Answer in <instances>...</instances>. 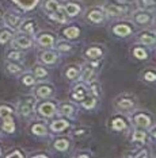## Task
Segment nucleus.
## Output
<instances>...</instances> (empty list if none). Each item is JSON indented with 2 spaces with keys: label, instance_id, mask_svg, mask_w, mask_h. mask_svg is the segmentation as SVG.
<instances>
[{
  "label": "nucleus",
  "instance_id": "nucleus-1",
  "mask_svg": "<svg viewBox=\"0 0 156 158\" xmlns=\"http://www.w3.org/2000/svg\"><path fill=\"white\" fill-rule=\"evenodd\" d=\"M35 96H25L19 100L18 103V107H16V112L20 118H25V119H29L31 118L35 112Z\"/></svg>",
  "mask_w": 156,
  "mask_h": 158
},
{
  "label": "nucleus",
  "instance_id": "nucleus-2",
  "mask_svg": "<svg viewBox=\"0 0 156 158\" xmlns=\"http://www.w3.org/2000/svg\"><path fill=\"white\" fill-rule=\"evenodd\" d=\"M132 19H133V22H135L137 26L145 27V26H149V24L154 22L155 16H154V14H152L151 11H145V10H137V11L133 12Z\"/></svg>",
  "mask_w": 156,
  "mask_h": 158
},
{
  "label": "nucleus",
  "instance_id": "nucleus-3",
  "mask_svg": "<svg viewBox=\"0 0 156 158\" xmlns=\"http://www.w3.org/2000/svg\"><path fill=\"white\" fill-rule=\"evenodd\" d=\"M115 107L118 110H125V111H129V110H135L136 106H137V100H136V96L135 95H121L115 99Z\"/></svg>",
  "mask_w": 156,
  "mask_h": 158
},
{
  "label": "nucleus",
  "instance_id": "nucleus-4",
  "mask_svg": "<svg viewBox=\"0 0 156 158\" xmlns=\"http://www.w3.org/2000/svg\"><path fill=\"white\" fill-rule=\"evenodd\" d=\"M103 10H105V12H106V15L117 18V16L125 15V14L129 11V7L124 4V3H109V4L105 6Z\"/></svg>",
  "mask_w": 156,
  "mask_h": 158
},
{
  "label": "nucleus",
  "instance_id": "nucleus-5",
  "mask_svg": "<svg viewBox=\"0 0 156 158\" xmlns=\"http://www.w3.org/2000/svg\"><path fill=\"white\" fill-rule=\"evenodd\" d=\"M88 95H90V89L83 81L75 84L74 88H72V91H71V99L74 100V102H78V103H82Z\"/></svg>",
  "mask_w": 156,
  "mask_h": 158
},
{
  "label": "nucleus",
  "instance_id": "nucleus-6",
  "mask_svg": "<svg viewBox=\"0 0 156 158\" xmlns=\"http://www.w3.org/2000/svg\"><path fill=\"white\" fill-rule=\"evenodd\" d=\"M87 19L90 20L94 24H99L103 23L105 19H106V12H105L103 8H98V7H94L88 12H87Z\"/></svg>",
  "mask_w": 156,
  "mask_h": 158
},
{
  "label": "nucleus",
  "instance_id": "nucleus-7",
  "mask_svg": "<svg viewBox=\"0 0 156 158\" xmlns=\"http://www.w3.org/2000/svg\"><path fill=\"white\" fill-rule=\"evenodd\" d=\"M53 93H54V88L50 82H41L35 88V96L38 99H48L50 96H53Z\"/></svg>",
  "mask_w": 156,
  "mask_h": 158
},
{
  "label": "nucleus",
  "instance_id": "nucleus-8",
  "mask_svg": "<svg viewBox=\"0 0 156 158\" xmlns=\"http://www.w3.org/2000/svg\"><path fill=\"white\" fill-rule=\"evenodd\" d=\"M57 111V106L54 104L53 102H43L38 106V114L41 115L43 118H52L54 116V114H56Z\"/></svg>",
  "mask_w": 156,
  "mask_h": 158
},
{
  "label": "nucleus",
  "instance_id": "nucleus-9",
  "mask_svg": "<svg viewBox=\"0 0 156 158\" xmlns=\"http://www.w3.org/2000/svg\"><path fill=\"white\" fill-rule=\"evenodd\" d=\"M37 44L41 46V48H53L54 42H56V38H54L53 34H50L49 31H42L37 35Z\"/></svg>",
  "mask_w": 156,
  "mask_h": 158
},
{
  "label": "nucleus",
  "instance_id": "nucleus-10",
  "mask_svg": "<svg viewBox=\"0 0 156 158\" xmlns=\"http://www.w3.org/2000/svg\"><path fill=\"white\" fill-rule=\"evenodd\" d=\"M4 22L7 26L10 28H12V30H19L23 19H22V16L16 12H7L4 15Z\"/></svg>",
  "mask_w": 156,
  "mask_h": 158
},
{
  "label": "nucleus",
  "instance_id": "nucleus-11",
  "mask_svg": "<svg viewBox=\"0 0 156 158\" xmlns=\"http://www.w3.org/2000/svg\"><path fill=\"white\" fill-rule=\"evenodd\" d=\"M12 46L15 49H22V50L30 49L33 46V39L30 37H27V35H25V34L16 35V37L12 39Z\"/></svg>",
  "mask_w": 156,
  "mask_h": 158
},
{
  "label": "nucleus",
  "instance_id": "nucleus-12",
  "mask_svg": "<svg viewBox=\"0 0 156 158\" xmlns=\"http://www.w3.org/2000/svg\"><path fill=\"white\" fill-rule=\"evenodd\" d=\"M111 31H113V34L117 35V37L125 38V37H129V35L133 33V27L130 26L129 23H118L113 27Z\"/></svg>",
  "mask_w": 156,
  "mask_h": 158
},
{
  "label": "nucleus",
  "instance_id": "nucleus-13",
  "mask_svg": "<svg viewBox=\"0 0 156 158\" xmlns=\"http://www.w3.org/2000/svg\"><path fill=\"white\" fill-rule=\"evenodd\" d=\"M132 120H133V123H135L137 127H140V128H148L151 126V123H152L151 116L149 115H147V114H144V112L136 114L135 116L132 118Z\"/></svg>",
  "mask_w": 156,
  "mask_h": 158
},
{
  "label": "nucleus",
  "instance_id": "nucleus-14",
  "mask_svg": "<svg viewBox=\"0 0 156 158\" xmlns=\"http://www.w3.org/2000/svg\"><path fill=\"white\" fill-rule=\"evenodd\" d=\"M39 60L41 62L46 64V65H53L59 60V52H53V50H45L39 54Z\"/></svg>",
  "mask_w": 156,
  "mask_h": 158
},
{
  "label": "nucleus",
  "instance_id": "nucleus-15",
  "mask_svg": "<svg viewBox=\"0 0 156 158\" xmlns=\"http://www.w3.org/2000/svg\"><path fill=\"white\" fill-rule=\"evenodd\" d=\"M37 28H38V26L34 19H26L22 22L19 31L20 33H25V34H29V35H34L37 33Z\"/></svg>",
  "mask_w": 156,
  "mask_h": 158
},
{
  "label": "nucleus",
  "instance_id": "nucleus-16",
  "mask_svg": "<svg viewBox=\"0 0 156 158\" xmlns=\"http://www.w3.org/2000/svg\"><path fill=\"white\" fill-rule=\"evenodd\" d=\"M61 6H63V4H61L59 0H45V2H43L42 8H43V12H45L46 15L52 16Z\"/></svg>",
  "mask_w": 156,
  "mask_h": 158
},
{
  "label": "nucleus",
  "instance_id": "nucleus-17",
  "mask_svg": "<svg viewBox=\"0 0 156 158\" xmlns=\"http://www.w3.org/2000/svg\"><path fill=\"white\" fill-rule=\"evenodd\" d=\"M64 10H65V12H67L68 18H75V16H78L79 14L82 12L80 4H79V3H76V2L65 3V4H64Z\"/></svg>",
  "mask_w": 156,
  "mask_h": 158
},
{
  "label": "nucleus",
  "instance_id": "nucleus-18",
  "mask_svg": "<svg viewBox=\"0 0 156 158\" xmlns=\"http://www.w3.org/2000/svg\"><path fill=\"white\" fill-rule=\"evenodd\" d=\"M137 41H139L140 44H144L148 46L156 45V34H154L152 31H143V33L139 34Z\"/></svg>",
  "mask_w": 156,
  "mask_h": 158
},
{
  "label": "nucleus",
  "instance_id": "nucleus-19",
  "mask_svg": "<svg viewBox=\"0 0 156 158\" xmlns=\"http://www.w3.org/2000/svg\"><path fill=\"white\" fill-rule=\"evenodd\" d=\"M6 65V72L11 76H18V74H23V68H22L18 62H12V61H8L4 64Z\"/></svg>",
  "mask_w": 156,
  "mask_h": 158
},
{
  "label": "nucleus",
  "instance_id": "nucleus-20",
  "mask_svg": "<svg viewBox=\"0 0 156 158\" xmlns=\"http://www.w3.org/2000/svg\"><path fill=\"white\" fill-rule=\"evenodd\" d=\"M80 80L83 82H91L92 80H95V69H94L91 65L86 66L84 69L80 72Z\"/></svg>",
  "mask_w": 156,
  "mask_h": 158
},
{
  "label": "nucleus",
  "instance_id": "nucleus-21",
  "mask_svg": "<svg viewBox=\"0 0 156 158\" xmlns=\"http://www.w3.org/2000/svg\"><path fill=\"white\" fill-rule=\"evenodd\" d=\"M86 58L88 60H100V57L103 56V52L100 48H98V46H91V48H88L86 50L84 53Z\"/></svg>",
  "mask_w": 156,
  "mask_h": 158
},
{
  "label": "nucleus",
  "instance_id": "nucleus-22",
  "mask_svg": "<svg viewBox=\"0 0 156 158\" xmlns=\"http://www.w3.org/2000/svg\"><path fill=\"white\" fill-rule=\"evenodd\" d=\"M68 127H69V123L65 119H57L50 124V130L53 132H63L64 130H67Z\"/></svg>",
  "mask_w": 156,
  "mask_h": 158
},
{
  "label": "nucleus",
  "instance_id": "nucleus-23",
  "mask_svg": "<svg viewBox=\"0 0 156 158\" xmlns=\"http://www.w3.org/2000/svg\"><path fill=\"white\" fill-rule=\"evenodd\" d=\"M12 2L15 3L16 6H19L22 10H25V11H31V10L38 4L39 0H12Z\"/></svg>",
  "mask_w": 156,
  "mask_h": 158
},
{
  "label": "nucleus",
  "instance_id": "nucleus-24",
  "mask_svg": "<svg viewBox=\"0 0 156 158\" xmlns=\"http://www.w3.org/2000/svg\"><path fill=\"white\" fill-rule=\"evenodd\" d=\"M52 20H54V22H59V23H67V20H68V15H67V12H65V10H64V6H61L59 10H57L56 12L53 14L52 16H49Z\"/></svg>",
  "mask_w": 156,
  "mask_h": 158
},
{
  "label": "nucleus",
  "instance_id": "nucleus-25",
  "mask_svg": "<svg viewBox=\"0 0 156 158\" xmlns=\"http://www.w3.org/2000/svg\"><path fill=\"white\" fill-rule=\"evenodd\" d=\"M80 66L78 65H71L67 68V70H65V77L68 78V80H76V78L80 77Z\"/></svg>",
  "mask_w": 156,
  "mask_h": 158
},
{
  "label": "nucleus",
  "instance_id": "nucleus-26",
  "mask_svg": "<svg viewBox=\"0 0 156 158\" xmlns=\"http://www.w3.org/2000/svg\"><path fill=\"white\" fill-rule=\"evenodd\" d=\"M2 130L4 131V132H7V134H11V132H14V131H15V123H14L12 115H10V116L3 118Z\"/></svg>",
  "mask_w": 156,
  "mask_h": 158
},
{
  "label": "nucleus",
  "instance_id": "nucleus-27",
  "mask_svg": "<svg viewBox=\"0 0 156 158\" xmlns=\"http://www.w3.org/2000/svg\"><path fill=\"white\" fill-rule=\"evenodd\" d=\"M60 112L64 115V116H67V118H71V116H74L75 115V106L72 103H61L60 104Z\"/></svg>",
  "mask_w": 156,
  "mask_h": 158
},
{
  "label": "nucleus",
  "instance_id": "nucleus-28",
  "mask_svg": "<svg viewBox=\"0 0 156 158\" xmlns=\"http://www.w3.org/2000/svg\"><path fill=\"white\" fill-rule=\"evenodd\" d=\"M63 34H64V37L68 38V39H76V38H79V35H80V28L76 27V26L67 27L63 30Z\"/></svg>",
  "mask_w": 156,
  "mask_h": 158
},
{
  "label": "nucleus",
  "instance_id": "nucleus-29",
  "mask_svg": "<svg viewBox=\"0 0 156 158\" xmlns=\"http://www.w3.org/2000/svg\"><path fill=\"white\" fill-rule=\"evenodd\" d=\"M31 132L34 135H38V136H45L48 134V128H46V126L43 123L37 122V123H34L31 126Z\"/></svg>",
  "mask_w": 156,
  "mask_h": 158
},
{
  "label": "nucleus",
  "instance_id": "nucleus-30",
  "mask_svg": "<svg viewBox=\"0 0 156 158\" xmlns=\"http://www.w3.org/2000/svg\"><path fill=\"white\" fill-rule=\"evenodd\" d=\"M132 141L136 143H145L148 141V134L144 130H135L132 134Z\"/></svg>",
  "mask_w": 156,
  "mask_h": 158
},
{
  "label": "nucleus",
  "instance_id": "nucleus-31",
  "mask_svg": "<svg viewBox=\"0 0 156 158\" xmlns=\"http://www.w3.org/2000/svg\"><path fill=\"white\" fill-rule=\"evenodd\" d=\"M54 46H56V52L59 53H69L74 50V45L68 41H59L57 44H54Z\"/></svg>",
  "mask_w": 156,
  "mask_h": 158
},
{
  "label": "nucleus",
  "instance_id": "nucleus-32",
  "mask_svg": "<svg viewBox=\"0 0 156 158\" xmlns=\"http://www.w3.org/2000/svg\"><path fill=\"white\" fill-rule=\"evenodd\" d=\"M53 147L57 152H67V150L69 149V141H68L67 138H59L54 141Z\"/></svg>",
  "mask_w": 156,
  "mask_h": 158
},
{
  "label": "nucleus",
  "instance_id": "nucleus-33",
  "mask_svg": "<svg viewBox=\"0 0 156 158\" xmlns=\"http://www.w3.org/2000/svg\"><path fill=\"white\" fill-rule=\"evenodd\" d=\"M137 7L139 10L152 11L156 8V0H137Z\"/></svg>",
  "mask_w": 156,
  "mask_h": 158
},
{
  "label": "nucleus",
  "instance_id": "nucleus-34",
  "mask_svg": "<svg viewBox=\"0 0 156 158\" xmlns=\"http://www.w3.org/2000/svg\"><path fill=\"white\" fill-rule=\"evenodd\" d=\"M96 104H98V98H95V96H92V95H88V96H87V98L80 103V106H82L84 110H92V108H95Z\"/></svg>",
  "mask_w": 156,
  "mask_h": 158
},
{
  "label": "nucleus",
  "instance_id": "nucleus-35",
  "mask_svg": "<svg viewBox=\"0 0 156 158\" xmlns=\"http://www.w3.org/2000/svg\"><path fill=\"white\" fill-rule=\"evenodd\" d=\"M11 39H14V33L8 28H2L0 30V45H4L7 42H10Z\"/></svg>",
  "mask_w": 156,
  "mask_h": 158
},
{
  "label": "nucleus",
  "instance_id": "nucleus-36",
  "mask_svg": "<svg viewBox=\"0 0 156 158\" xmlns=\"http://www.w3.org/2000/svg\"><path fill=\"white\" fill-rule=\"evenodd\" d=\"M88 89H90V95L95 96V98H99L100 93H102V89H100V84L96 80H92L91 82H88Z\"/></svg>",
  "mask_w": 156,
  "mask_h": 158
},
{
  "label": "nucleus",
  "instance_id": "nucleus-37",
  "mask_svg": "<svg viewBox=\"0 0 156 158\" xmlns=\"http://www.w3.org/2000/svg\"><path fill=\"white\" fill-rule=\"evenodd\" d=\"M128 127L124 120V118H114L113 120H111V128H113L114 131H122L125 130V128Z\"/></svg>",
  "mask_w": 156,
  "mask_h": 158
},
{
  "label": "nucleus",
  "instance_id": "nucleus-38",
  "mask_svg": "<svg viewBox=\"0 0 156 158\" xmlns=\"http://www.w3.org/2000/svg\"><path fill=\"white\" fill-rule=\"evenodd\" d=\"M133 57L137 60H147L148 52L143 48V46H135V48H133Z\"/></svg>",
  "mask_w": 156,
  "mask_h": 158
},
{
  "label": "nucleus",
  "instance_id": "nucleus-39",
  "mask_svg": "<svg viewBox=\"0 0 156 158\" xmlns=\"http://www.w3.org/2000/svg\"><path fill=\"white\" fill-rule=\"evenodd\" d=\"M7 60L8 61H12V62H19V61L23 60V54L19 52V50H10V52H7Z\"/></svg>",
  "mask_w": 156,
  "mask_h": 158
},
{
  "label": "nucleus",
  "instance_id": "nucleus-40",
  "mask_svg": "<svg viewBox=\"0 0 156 158\" xmlns=\"http://www.w3.org/2000/svg\"><path fill=\"white\" fill-rule=\"evenodd\" d=\"M15 108L14 107L8 106V104H0V118H6V116H10V115L15 114Z\"/></svg>",
  "mask_w": 156,
  "mask_h": 158
},
{
  "label": "nucleus",
  "instance_id": "nucleus-41",
  "mask_svg": "<svg viewBox=\"0 0 156 158\" xmlns=\"http://www.w3.org/2000/svg\"><path fill=\"white\" fill-rule=\"evenodd\" d=\"M22 84L25 85V87H33V85L35 84V77L33 73H25L23 76H22Z\"/></svg>",
  "mask_w": 156,
  "mask_h": 158
},
{
  "label": "nucleus",
  "instance_id": "nucleus-42",
  "mask_svg": "<svg viewBox=\"0 0 156 158\" xmlns=\"http://www.w3.org/2000/svg\"><path fill=\"white\" fill-rule=\"evenodd\" d=\"M33 74H34L35 78H39V80H42V78L48 77V70H46L43 66H35L34 69H33Z\"/></svg>",
  "mask_w": 156,
  "mask_h": 158
},
{
  "label": "nucleus",
  "instance_id": "nucleus-43",
  "mask_svg": "<svg viewBox=\"0 0 156 158\" xmlns=\"http://www.w3.org/2000/svg\"><path fill=\"white\" fill-rule=\"evenodd\" d=\"M143 78L147 82H156V70L155 69H147L143 73Z\"/></svg>",
  "mask_w": 156,
  "mask_h": 158
},
{
  "label": "nucleus",
  "instance_id": "nucleus-44",
  "mask_svg": "<svg viewBox=\"0 0 156 158\" xmlns=\"http://www.w3.org/2000/svg\"><path fill=\"white\" fill-rule=\"evenodd\" d=\"M139 153H133V154H129L128 157H136V158H143V157H149L151 154L148 153L149 150L148 149H145V147H141L140 150H137Z\"/></svg>",
  "mask_w": 156,
  "mask_h": 158
},
{
  "label": "nucleus",
  "instance_id": "nucleus-45",
  "mask_svg": "<svg viewBox=\"0 0 156 158\" xmlns=\"http://www.w3.org/2000/svg\"><path fill=\"white\" fill-rule=\"evenodd\" d=\"M86 134H88V128H87V127L75 128V130L72 131V135H74V136H82V135H86Z\"/></svg>",
  "mask_w": 156,
  "mask_h": 158
},
{
  "label": "nucleus",
  "instance_id": "nucleus-46",
  "mask_svg": "<svg viewBox=\"0 0 156 158\" xmlns=\"http://www.w3.org/2000/svg\"><path fill=\"white\" fill-rule=\"evenodd\" d=\"M6 157H7V158H11V157H19V158H23V157H25V154H23V153H20V150H19V149H14V150H11V153H8Z\"/></svg>",
  "mask_w": 156,
  "mask_h": 158
},
{
  "label": "nucleus",
  "instance_id": "nucleus-47",
  "mask_svg": "<svg viewBox=\"0 0 156 158\" xmlns=\"http://www.w3.org/2000/svg\"><path fill=\"white\" fill-rule=\"evenodd\" d=\"M90 156H91L90 153H78L75 157H80V158H82V157H90Z\"/></svg>",
  "mask_w": 156,
  "mask_h": 158
},
{
  "label": "nucleus",
  "instance_id": "nucleus-48",
  "mask_svg": "<svg viewBox=\"0 0 156 158\" xmlns=\"http://www.w3.org/2000/svg\"><path fill=\"white\" fill-rule=\"evenodd\" d=\"M151 136H152L154 139H156V127H154V128L151 130Z\"/></svg>",
  "mask_w": 156,
  "mask_h": 158
},
{
  "label": "nucleus",
  "instance_id": "nucleus-49",
  "mask_svg": "<svg viewBox=\"0 0 156 158\" xmlns=\"http://www.w3.org/2000/svg\"><path fill=\"white\" fill-rule=\"evenodd\" d=\"M31 157H33V158H34V157H37V158H38V157H46V154H33Z\"/></svg>",
  "mask_w": 156,
  "mask_h": 158
},
{
  "label": "nucleus",
  "instance_id": "nucleus-50",
  "mask_svg": "<svg viewBox=\"0 0 156 158\" xmlns=\"http://www.w3.org/2000/svg\"><path fill=\"white\" fill-rule=\"evenodd\" d=\"M155 26H156V18H155ZM155 34H156V31H155Z\"/></svg>",
  "mask_w": 156,
  "mask_h": 158
}]
</instances>
